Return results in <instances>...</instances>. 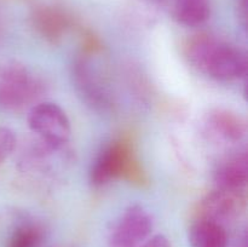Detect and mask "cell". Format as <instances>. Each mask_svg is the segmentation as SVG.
Instances as JSON below:
<instances>
[{
  "mask_svg": "<svg viewBox=\"0 0 248 247\" xmlns=\"http://www.w3.org/2000/svg\"><path fill=\"white\" fill-rule=\"evenodd\" d=\"M189 242L193 247H227V230L219 223L199 218L189 229Z\"/></svg>",
  "mask_w": 248,
  "mask_h": 247,
  "instance_id": "9",
  "label": "cell"
},
{
  "mask_svg": "<svg viewBox=\"0 0 248 247\" xmlns=\"http://www.w3.org/2000/svg\"><path fill=\"white\" fill-rule=\"evenodd\" d=\"M28 125L46 144L60 147L68 142L72 126L65 111L52 102H43L31 107Z\"/></svg>",
  "mask_w": 248,
  "mask_h": 247,
  "instance_id": "3",
  "label": "cell"
},
{
  "mask_svg": "<svg viewBox=\"0 0 248 247\" xmlns=\"http://www.w3.org/2000/svg\"><path fill=\"white\" fill-rule=\"evenodd\" d=\"M248 181V157L246 153L230 156L218 166L215 173L217 188L242 190Z\"/></svg>",
  "mask_w": 248,
  "mask_h": 247,
  "instance_id": "7",
  "label": "cell"
},
{
  "mask_svg": "<svg viewBox=\"0 0 248 247\" xmlns=\"http://www.w3.org/2000/svg\"><path fill=\"white\" fill-rule=\"evenodd\" d=\"M186 56L196 69L217 80H236L247 72L244 51L210 35L191 39L186 45Z\"/></svg>",
  "mask_w": 248,
  "mask_h": 247,
  "instance_id": "1",
  "label": "cell"
},
{
  "mask_svg": "<svg viewBox=\"0 0 248 247\" xmlns=\"http://www.w3.org/2000/svg\"><path fill=\"white\" fill-rule=\"evenodd\" d=\"M127 162L125 148L115 144L104 150L97 159L91 172V182L94 185H103L111 178L123 173Z\"/></svg>",
  "mask_w": 248,
  "mask_h": 247,
  "instance_id": "8",
  "label": "cell"
},
{
  "mask_svg": "<svg viewBox=\"0 0 248 247\" xmlns=\"http://www.w3.org/2000/svg\"><path fill=\"white\" fill-rule=\"evenodd\" d=\"M157 1H164V0H157Z\"/></svg>",
  "mask_w": 248,
  "mask_h": 247,
  "instance_id": "15",
  "label": "cell"
},
{
  "mask_svg": "<svg viewBox=\"0 0 248 247\" xmlns=\"http://www.w3.org/2000/svg\"><path fill=\"white\" fill-rule=\"evenodd\" d=\"M210 14V0H173L174 18L184 26H200L207 21Z\"/></svg>",
  "mask_w": 248,
  "mask_h": 247,
  "instance_id": "10",
  "label": "cell"
},
{
  "mask_svg": "<svg viewBox=\"0 0 248 247\" xmlns=\"http://www.w3.org/2000/svg\"><path fill=\"white\" fill-rule=\"evenodd\" d=\"M246 208L242 190L217 188L207 194L199 205V218L224 224L239 218Z\"/></svg>",
  "mask_w": 248,
  "mask_h": 247,
  "instance_id": "5",
  "label": "cell"
},
{
  "mask_svg": "<svg viewBox=\"0 0 248 247\" xmlns=\"http://www.w3.org/2000/svg\"><path fill=\"white\" fill-rule=\"evenodd\" d=\"M40 229L33 225L21 227L12 234L9 247H39L41 242Z\"/></svg>",
  "mask_w": 248,
  "mask_h": 247,
  "instance_id": "11",
  "label": "cell"
},
{
  "mask_svg": "<svg viewBox=\"0 0 248 247\" xmlns=\"http://www.w3.org/2000/svg\"><path fill=\"white\" fill-rule=\"evenodd\" d=\"M36 19L44 33L57 35L58 31L64 27V17L53 9H43L36 15Z\"/></svg>",
  "mask_w": 248,
  "mask_h": 247,
  "instance_id": "12",
  "label": "cell"
},
{
  "mask_svg": "<svg viewBox=\"0 0 248 247\" xmlns=\"http://www.w3.org/2000/svg\"><path fill=\"white\" fill-rule=\"evenodd\" d=\"M41 82L22 63L10 61L0 64V109L19 110L41 92Z\"/></svg>",
  "mask_w": 248,
  "mask_h": 247,
  "instance_id": "2",
  "label": "cell"
},
{
  "mask_svg": "<svg viewBox=\"0 0 248 247\" xmlns=\"http://www.w3.org/2000/svg\"><path fill=\"white\" fill-rule=\"evenodd\" d=\"M140 247H172L171 242L165 235H155L144 242Z\"/></svg>",
  "mask_w": 248,
  "mask_h": 247,
  "instance_id": "14",
  "label": "cell"
},
{
  "mask_svg": "<svg viewBox=\"0 0 248 247\" xmlns=\"http://www.w3.org/2000/svg\"><path fill=\"white\" fill-rule=\"evenodd\" d=\"M205 125L213 139L224 143L239 142L247 131L244 119L227 109H215L208 113Z\"/></svg>",
  "mask_w": 248,
  "mask_h": 247,
  "instance_id": "6",
  "label": "cell"
},
{
  "mask_svg": "<svg viewBox=\"0 0 248 247\" xmlns=\"http://www.w3.org/2000/svg\"><path fill=\"white\" fill-rule=\"evenodd\" d=\"M152 215L140 205L126 208L110 235L111 247H138L153 232Z\"/></svg>",
  "mask_w": 248,
  "mask_h": 247,
  "instance_id": "4",
  "label": "cell"
},
{
  "mask_svg": "<svg viewBox=\"0 0 248 247\" xmlns=\"http://www.w3.org/2000/svg\"><path fill=\"white\" fill-rule=\"evenodd\" d=\"M16 147V136L7 127H0V165L11 155Z\"/></svg>",
  "mask_w": 248,
  "mask_h": 247,
  "instance_id": "13",
  "label": "cell"
}]
</instances>
